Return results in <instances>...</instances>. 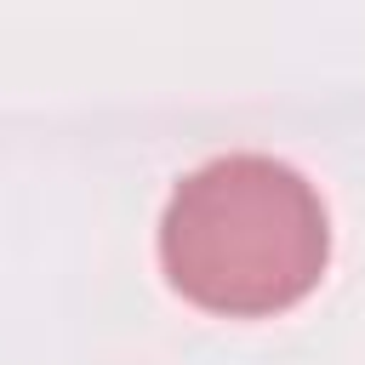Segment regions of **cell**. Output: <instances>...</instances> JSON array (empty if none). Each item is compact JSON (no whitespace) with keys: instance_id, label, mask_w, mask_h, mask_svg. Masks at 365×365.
<instances>
[{"instance_id":"6da1fadb","label":"cell","mask_w":365,"mask_h":365,"mask_svg":"<svg viewBox=\"0 0 365 365\" xmlns=\"http://www.w3.org/2000/svg\"><path fill=\"white\" fill-rule=\"evenodd\" d=\"M331 257L314 182L274 154H222L188 171L160 217V262L177 297L222 319L302 302Z\"/></svg>"}]
</instances>
